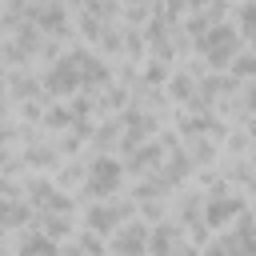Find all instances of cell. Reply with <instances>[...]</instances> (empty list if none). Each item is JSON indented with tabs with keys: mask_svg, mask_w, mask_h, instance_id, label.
Wrapping results in <instances>:
<instances>
[{
	"mask_svg": "<svg viewBox=\"0 0 256 256\" xmlns=\"http://www.w3.org/2000/svg\"><path fill=\"white\" fill-rule=\"evenodd\" d=\"M116 180H120V168H116L112 160H96V168H92V180H88V188H92L96 196H104V192H112V188H116Z\"/></svg>",
	"mask_w": 256,
	"mask_h": 256,
	"instance_id": "1",
	"label": "cell"
}]
</instances>
